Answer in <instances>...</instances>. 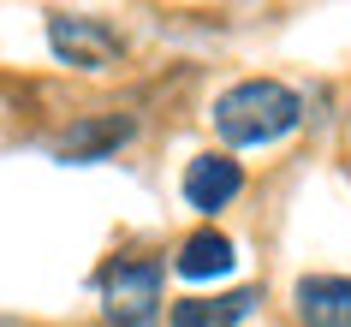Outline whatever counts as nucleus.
I'll use <instances>...</instances> for the list:
<instances>
[{
    "mask_svg": "<svg viewBox=\"0 0 351 327\" xmlns=\"http://www.w3.org/2000/svg\"><path fill=\"white\" fill-rule=\"evenodd\" d=\"M239 191H244V167L232 155H197L185 167V202L197 215H221Z\"/></svg>",
    "mask_w": 351,
    "mask_h": 327,
    "instance_id": "nucleus-4",
    "label": "nucleus"
},
{
    "mask_svg": "<svg viewBox=\"0 0 351 327\" xmlns=\"http://www.w3.org/2000/svg\"><path fill=\"white\" fill-rule=\"evenodd\" d=\"M131 137V119H108V125H77L72 137H66V155H84V161H95V155H108V149H119Z\"/></svg>",
    "mask_w": 351,
    "mask_h": 327,
    "instance_id": "nucleus-8",
    "label": "nucleus"
},
{
    "mask_svg": "<svg viewBox=\"0 0 351 327\" xmlns=\"http://www.w3.org/2000/svg\"><path fill=\"white\" fill-rule=\"evenodd\" d=\"M232 262H239V244H232L226 232H215V226L191 232L185 244H179V256H173V268L185 274V280H215V274H232Z\"/></svg>",
    "mask_w": 351,
    "mask_h": 327,
    "instance_id": "nucleus-7",
    "label": "nucleus"
},
{
    "mask_svg": "<svg viewBox=\"0 0 351 327\" xmlns=\"http://www.w3.org/2000/svg\"><path fill=\"white\" fill-rule=\"evenodd\" d=\"M304 327H351V280L346 274H304L292 291Z\"/></svg>",
    "mask_w": 351,
    "mask_h": 327,
    "instance_id": "nucleus-5",
    "label": "nucleus"
},
{
    "mask_svg": "<svg viewBox=\"0 0 351 327\" xmlns=\"http://www.w3.org/2000/svg\"><path fill=\"white\" fill-rule=\"evenodd\" d=\"M304 101L274 77H244L226 95H215V131L226 149H256V143H280L286 131H298Z\"/></svg>",
    "mask_w": 351,
    "mask_h": 327,
    "instance_id": "nucleus-1",
    "label": "nucleus"
},
{
    "mask_svg": "<svg viewBox=\"0 0 351 327\" xmlns=\"http://www.w3.org/2000/svg\"><path fill=\"white\" fill-rule=\"evenodd\" d=\"M256 309V291H226V298H179L167 327H239L244 315Z\"/></svg>",
    "mask_w": 351,
    "mask_h": 327,
    "instance_id": "nucleus-6",
    "label": "nucleus"
},
{
    "mask_svg": "<svg viewBox=\"0 0 351 327\" xmlns=\"http://www.w3.org/2000/svg\"><path fill=\"white\" fill-rule=\"evenodd\" d=\"M48 42L66 66H84V72H101L119 60V36H113L101 19H77V12H54L48 19Z\"/></svg>",
    "mask_w": 351,
    "mask_h": 327,
    "instance_id": "nucleus-3",
    "label": "nucleus"
},
{
    "mask_svg": "<svg viewBox=\"0 0 351 327\" xmlns=\"http://www.w3.org/2000/svg\"><path fill=\"white\" fill-rule=\"evenodd\" d=\"M161 315V262L119 256L101 274V322L108 327H155Z\"/></svg>",
    "mask_w": 351,
    "mask_h": 327,
    "instance_id": "nucleus-2",
    "label": "nucleus"
}]
</instances>
